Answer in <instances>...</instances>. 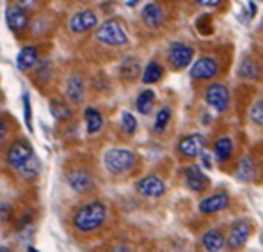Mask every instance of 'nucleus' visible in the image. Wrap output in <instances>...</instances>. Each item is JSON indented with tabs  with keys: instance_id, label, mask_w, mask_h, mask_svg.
Here are the masks:
<instances>
[{
	"instance_id": "1",
	"label": "nucleus",
	"mask_w": 263,
	"mask_h": 252,
	"mask_svg": "<svg viewBox=\"0 0 263 252\" xmlns=\"http://www.w3.org/2000/svg\"><path fill=\"white\" fill-rule=\"evenodd\" d=\"M107 219V208L102 201H91L84 204L73 217V224L80 232H91L103 226Z\"/></svg>"
},
{
	"instance_id": "2",
	"label": "nucleus",
	"mask_w": 263,
	"mask_h": 252,
	"mask_svg": "<svg viewBox=\"0 0 263 252\" xmlns=\"http://www.w3.org/2000/svg\"><path fill=\"white\" fill-rule=\"evenodd\" d=\"M103 165L110 174H125L135 165V154L130 149H121V147H112L103 154Z\"/></svg>"
},
{
	"instance_id": "3",
	"label": "nucleus",
	"mask_w": 263,
	"mask_h": 252,
	"mask_svg": "<svg viewBox=\"0 0 263 252\" xmlns=\"http://www.w3.org/2000/svg\"><path fill=\"white\" fill-rule=\"evenodd\" d=\"M96 40L109 46H123L128 43V34L118 20H107L96 29Z\"/></svg>"
},
{
	"instance_id": "4",
	"label": "nucleus",
	"mask_w": 263,
	"mask_h": 252,
	"mask_svg": "<svg viewBox=\"0 0 263 252\" xmlns=\"http://www.w3.org/2000/svg\"><path fill=\"white\" fill-rule=\"evenodd\" d=\"M32 146L25 141H16L13 142L9 147H7V153H6V162L9 167L13 169H20L27 162L32 158Z\"/></svg>"
},
{
	"instance_id": "5",
	"label": "nucleus",
	"mask_w": 263,
	"mask_h": 252,
	"mask_svg": "<svg viewBox=\"0 0 263 252\" xmlns=\"http://www.w3.org/2000/svg\"><path fill=\"white\" fill-rule=\"evenodd\" d=\"M204 100L214 110L224 112L230 105V91L226 89V85L222 84H212L210 87H206L204 92Z\"/></svg>"
},
{
	"instance_id": "6",
	"label": "nucleus",
	"mask_w": 263,
	"mask_h": 252,
	"mask_svg": "<svg viewBox=\"0 0 263 252\" xmlns=\"http://www.w3.org/2000/svg\"><path fill=\"white\" fill-rule=\"evenodd\" d=\"M169 63L175 69H183L187 68L189 64L194 59V48L189 45H183V43H175L169 48Z\"/></svg>"
},
{
	"instance_id": "7",
	"label": "nucleus",
	"mask_w": 263,
	"mask_h": 252,
	"mask_svg": "<svg viewBox=\"0 0 263 252\" xmlns=\"http://www.w3.org/2000/svg\"><path fill=\"white\" fill-rule=\"evenodd\" d=\"M219 64L214 57H201L197 59L191 68V76L196 80H210L217 76Z\"/></svg>"
},
{
	"instance_id": "8",
	"label": "nucleus",
	"mask_w": 263,
	"mask_h": 252,
	"mask_svg": "<svg viewBox=\"0 0 263 252\" xmlns=\"http://www.w3.org/2000/svg\"><path fill=\"white\" fill-rule=\"evenodd\" d=\"M251 229L253 226L249 224V220H237V222L231 226V231H230V236H228V247L230 249H240V247L246 245V242L249 240L251 236Z\"/></svg>"
},
{
	"instance_id": "9",
	"label": "nucleus",
	"mask_w": 263,
	"mask_h": 252,
	"mask_svg": "<svg viewBox=\"0 0 263 252\" xmlns=\"http://www.w3.org/2000/svg\"><path fill=\"white\" fill-rule=\"evenodd\" d=\"M137 192L142 197H148V199H157L165 193V183L158 176H146L142 180L137 181Z\"/></svg>"
},
{
	"instance_id": "10",
	"label": "nucleus",
	"mask_w": 263,
	"mask_h": 252,
	"mask_svg": "<svg viewBox=\"0 0 263 252\" xmlns=\"http://www.w3.org/2000/svg\"><path fill=\"white\" fill-rule=\"evenodd\" d=\"M204 146H206V139L201 133H192L181 139L178 144V151L187 158H196L204 151Z\"/></svg>"
},
{
	"instance_id": "11",
	"label": "nucleus",
	"mask_w": 263,
	"mask_h": 252,
	"mask_svg": "<svg viewBox=\"0 0 263 252\" xmlns=\"http://www.w3.org/2000/svg\"><path fill=\"white\" fill-rule=\"evenodd\" d=\"M96 23H98L96 14L89 9H84V11L75 13L69 18V30L75 34H84V32H87V30L95 29Z\"/></svg>"
},
{
	"instance_id": "12",
	"label": "nucleus",
	"mask_w": 263,
	"mask_h": 252,
	"mask_svg": "<svg viewBox=\"0 0 263 252\" xmlns=\"http://www.w3.org/2000/svg\"><path fill=\"white\" fill-rule=\"evenodd\" d=\"M6 22L13 32H22L29 25V14L22 6H9L6 9Z\"/></svg>"
},
{
	"instance_id": "13",
	"label": "nucleus",
	"mask_w": 263,
	"mask_h": 252,
	"mask_svg": "<svg viewBox=\"0 0 263 252\" xmlns=\"http://www.w3.org/2000/svg\"><path fill=\"white\" fill-rule=\"evenodd\" d=\"M68 183L73 192L86 193L92 188V176L84 169H75L68 174Z\"/></svg>"
},
{
	"instance_id": "14",
	"label": "nucleus",
	"mask_w": 263,
	"mask_h": 252,
	"mask_svg": "<svg viewBox=\"0 0 263 252\" xmlns=\"http://www.w3.org/2000/svg\"><path fill=\"white\" fill-rule=\"evenodd\" d=\"M230 206V196L226 192H219V193H214V196L206 197L199 203V211L201 213H217V211H222Z\"/></svg>"
},
{
	"instance_id": "15",
	"label": "nucleus",
	"mask_w": 263,
	"mask_h": 252,
	"mask_svg": "<svg viewBox=\"0 0 263 252\" xmlns=\"http://www.w3.org/2000/svg\"><path fill=\"white\" fill-rule=\"evenodd\" d=\"M185 180H187V187L191 190H194V192H203V190L208 187V183H210L206 174L197 167V165L187 167V170H185Z\"/></svg>"
},
{
	"instance_id": "16",
	"label": "nucleus",
	"mask_w": 263,
	"mask_h": 252,
	"mask_svg": "<svg viewBox=\"0 0 263 252\" xmlns=\"http://www.w3.org/2000/svg\"><path fill=\"white\" fill-rule=\"evenodd\" d=\"M164 20H165L164 9L158 4H146L144 9H142V22L146 25L152 27V29H157V27H160L164 23Z\"/></svg>"
},
{
	"instance_id": "17",
	"label": "nucleus",
	"mask_w": 263,
	"mask_h": 252,
	"mask_svg": "<svg viewBox=\"0 0 263 252\" xmlns=\"http://www.w3.org/2000/svg\"><path fill=\"white\" fill-rule=\"evenodd\" d=\"M84 92H86V89H84V80L80 79L79 75H73L71 79L68 80V85H66V98H68V102L75 103V105L82 103Z\"/></svg>"
},
{
	"instance_id": "18",
	"label": "nucleus",
	"mask_w": 263,
	"mask_h": 252,
	"mask_svg": "<svg viewBox=\"0 0 263 252\" xmlns=\"http://www.w3.org/2000/svg\"><path fill=\"white\" fill-rule=\"evenodd\" d=\"M203 247L210 252H219L226 247V240H224L222 232L219 229H208L206 232L203 235V240H201Z\"/></svg>"
},
{
	"instance_id": "19",
	"label": "nucleus",
	"mask_w": 263,
	"mask_h": 252,
	"mask_svg": "<svg viewBox=\"0 0 263 252\" xmlns=\"http://www.w3.org/2000/svg\"><path fill=\"white\" fill-rule=\"evenodd\" d=\"M37 63V50L34 46H23L22 52L18 53V59H16V64H18V69L22 71H29L30 68H34Z\"/></svg>"
},
{
	"instance_id": "20",
	"label": "nucleus",
	"mask_w": 263,
	"mask_h": 252,
	"mask_svg": "<svg viewBox=\"0 0 263 252\" xmlns=\"http://www.w3.org/2000/svg\"><path fill=\"white\" fill-rule=\"evenodd\" d=\"M84 118H86V126H87V133L95 135L102 130L103 126V115L100 114L96 108H86L84 112Z\"/></svg>"
},
{
	"instance_id": "21",
	"label": "nucleus",
	"mask_w": 263,
	"mask_h": 252,
	"mask_svg": "<svg viewBox=\"0 0 263 252\" xmlns=\"http://www.w3.org/2000/svg\"><path fill=\"white\" fill-rule=\"evenodd\" d=\"M254 176H256V167H254L253 160L251 158H242L240 162H238L237 165V178L240 181H246V183H249V181L254 180Z\"/></svg>"
},
{
	"instance_id": "22",
	"label": "nucleus",
	"mask_w": 263,
	"mask_h": 252,
	"mask_svg": "<svg viewBox=\"0 0 263 252\" xmlns=\"http://www.w3.org/2000/svg\"><path fill=\"white\" fill-rule=\"evenodd\" d=\"M119 75L125 80H134L137 75H141V64L135 57H126L119 68Z\"/></svg>"
},
{
	"instance_id": "23",
	"label": "nucleus",
	"mask_w": 263,
	"mask_h": 252,
	"mask_svg": "<svg viewBox=\"0 0 263 252\" xmlns=\"http://www.w3.org/2000/svg\"><path fill=\"white\" fill-rule=\"evenodd\" d=\"M215 157H217L219 162H226L230 160L231 153H233V141L230 137H220L217 142H215Z\"/></svg>"
},
{
	"instance_id": "24",
	"label": "nucleus",
	"mask_w": 263,
	"mask_h": 252,
	"mask_svg": "<svg viewBox=\"0 0 263 252\" xmlns=\"http://www.w3.org/2000/svg\"><path fill=\"white\" fill-rule=\"evenodd\" d=\"M153 103H155V92L153 91H142L141 94L137 96V102H135V107L141 114H149L153 108Z\"/></svg>"
},
{
	"instance_id": "25",
	"label": "nucleus",
	"mask_w": 263,
	"mask_h": 252,
	"mask_svg": "<svg viewBox=\"0 0 263 252\" xmlns=\"http://www.w3.org/2000/svg\"><path fill=\"white\" fill-rule=\"evenodd\" d=\"M164 75V69L158 63H149L142 71V82L144 84H157Z\"/></svg>"
},
{
	"instance_id": "26",
	"label": "nucleus",
	"mask_w": 263,
	"mask_h": 252,
	"mask_svg": "<svg viewBox=\"0 0 263 252\" xmlns=\"http://www.w3.org/2000/svg\"><path fill=\"white\" fill-rule=\"evenodd\" d=\"M169 121H171V108L169 107L160 108V112L157 114V119H155V126H153L155 131H157V133H164Z\"/></svg>"
},
{
	"instance_id": "27",
	"label": "nucleus",
	"mask_w": 263,
	"mask_h": 252,
	"mask_svg": "<svg viewBox=\"0 0 263 252\" xmlns=\"http://www.w3.org/2000/svg\"><path fill=\"white\" fill-rule=\"evenodd\" d=\"M40 169H41L40 160H37L34 154H32V158H30V160L27 162L25 165H23V167H20L22 176L25 178V180H29V178H36L37 174H40Z\"/></svg>"
},
{
	"instance_id": "28",
	"label": "nucleus",
	"mask_w": 263,
	"mask_h": 252,
	"mask_svg": "<svg viewBox=\"0 0 263 252\" xmlns=\"http://www.w3.org/2000/svg\"><path fill=\"white\" fill-rule=\"evenodd\" d=\"M50 110H52L55 119H68L69 115H71V108L63 102H55V100H53L52 105H50Z\"/></svg>"
},
{
	"instance_id": "29",
	"label": "nucleus",
	"mask_w": 263,
	"mask_h": 252,
	"mask_svg": "<svg viewBox=\"0 0 263 252\" xmlns=\"http://www.w3.org/2000/svg\"><path fill=\"white\" fill-rule=\"evenodd\" d=\"M121 126H123V131H125V133H128V135L135 133V130H137V121H135V118L130 114V112H123Z\"/></svg>"
},
{
	"instance_id": "30",
	"label": "nucleus",
	"mask_w": 263,
	"mask_h": 252,
	"mask_svg": "<svg viewBox=\"0 0 263 252\" xmlns=\"http://www.w3.org/2000/svg\"><path fill=\"white\" fill-rule=\"evenodd\" d=\"M240 76L243 79H254V76H258V68L256 64L253 63V61H243L242 66H240Z\"/></svg>"
},
{
	"instance_id": "31",
	"label": "nucleus",
	"mask_w": 263,
	"mask_h": 252,
	"mask_svg": "<svg viewBox=\"0 0 263 252\" xmlns=\"http://www.w3.org/2000/svg\"><path fill=\"white\" fill-rule=\"evenodd\" d=\"M251 121L256 125H263V100H258L251 108Z\"/></svg>"
},
{
	"instance_id": "32",
	"label": "nucleus",
	"mask_w": 263,
	"mask_h": 252,
	"mask_svg": "<svg viewBox=\"0 0 263 252\" xmlns=\"http://www.w3.org/2000/svg\"><path fill=\"white\" fill-rule=\"evenodd\" d=\"M7 133H9V123L6 119H0V144L6 141Z\"/></svg>"
},
{
	"instance_id": "33",
	"label": "nucleus",
	"mask_w": 263,
	"mask_h": 252,
	"mask_svg": "<svg viewBox=\"0 0 263 252\" xmlns=\"http://www.w3.org/2000/svg\"><path fill=\"white\" fill-rule=\"evenodd\" d=\"M41 0H18V6H22L23 9H34L40 6Z\"/></svg>"
},
{
	"instance_id": "34",
	"label": "nucleus",
	"mask_w": 263,
	"mask_h": 252,
	"mask_svg": "<svg viewBox=\"0 0 263 252\" xmlns=\"http://www.w3.org/2000/svg\"><path fill=\"white\" fill-rule=\"evenodd\" d=\"M23 103H25V123L27 126L30 128V123H32V118H30V102H29V96H23Z\"/></svg>"
},
{
	"instance_id": "35",
	"label": "nucleus",
	"mask_w": 263,
	"mask_h": 252,
	"mask_svg": "<svg viewBox=\"0 0 263 252\" xmlns=\"http://www.w3.org/2000/svg\"><path fill=\"white\" fill-rule=\"evenodd\" d=\"M222 0H196V4L199 6H204V7H217Z\"/></svg>"
},
{
	"instance_id": "36",
	"label": "nucleus",
	"mask_w": 263,
	"mask_h": 252,
	"mask_svg": "<svg viewBox=\"0 0 263 252\" xmlns=\"http://www.w3.org/2000/svg\"><path fill=\"white\" fill-rule=\"evenodd\" d=\"M137 2H139V0H128V6H130V7H134Z\"/></svg>"
},
{
	"instance_id": "37",
	"label": "nucleus",
	"mask_w": 263,
	"mask_h": 252,
	"mask_svg": "<svg viewBox=\"0 0 263 252\" xmlns=\"http://www.w3.org/2000/svg\"><path fill=\"white\" fill-rule=\"evenodd\" d=\"M0 108H2V102H0Z\"/></svg>"
}]
</instances>
